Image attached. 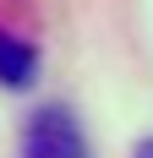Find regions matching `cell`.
I'll return each mask as SVG.
<instances>
[{"label": "cell", "mask_w": 153, "mask_h": 158, "mask_svg": "<svg viewBox=\"0 0 153 158\" xmlns=\"http://www.w3.org/2000/svg\"><path fill=\"white\" fill-rule=\"evenodd\" d=\"M22 158H93L88 136L66 104H44L22 131Z\"/></svg>", "instance_id": "obj_1"}, {"label": "cell", "mask_w": 153, "mask_h": 158, "mask_svg": "<svg viewBox=\"0 0 153 158\" xmlns=\"http://www.w3.org/2000/svg\"><path fill=\"white\" fill-rule=\"evenodd\" d=\"M33 71H38V49H33L22 33L0 27V87H28Z\"/></svg>", "instance_id": "obj_2"}, {"label": "cell", "mask_w": 153, "mask_h": 158, "mask_svg": "<svg viewBox=\"0 0 153 158\" xmlns=\"http://www.w3.org/2000/svg\"><path fill=\"white\" fill-rule=\"evenodd\" d=\"M131 158H153V136H148V142H137V153H131Z\"/></svg>", "instance_id": "obj_3"}]
</instances>
